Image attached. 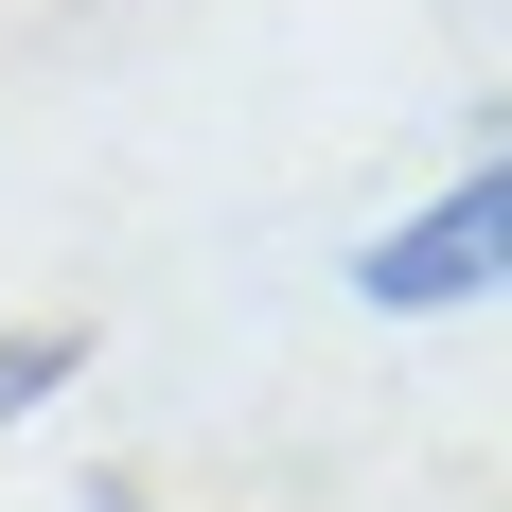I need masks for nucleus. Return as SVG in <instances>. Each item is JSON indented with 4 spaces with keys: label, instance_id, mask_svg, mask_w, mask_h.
<instances>
[{
    "label": "nucleus",
    "instance_id": "nucleus-3",
    "mask_svg": "<svg viewBox=\"0 0 512 512\" xmlns=\"http://www.w3.org/2000/svg\"><path fill=\"white\" fill-rule=\"evenodd\" d=\"M89 512H124V495H89Z\"/></svg>",
    "mask_w": 512,
    "mask_h": 512
},
{
    "label": "nucleus",
    "instance_id": "nucleus-2",
    "mask_svg": "<svg viewBox=\"0 0 512 512\" xmlns=\"http://www.w3.org/2000/svg\"><path fill=\"white\" fill-rule=\"evenodd\" d=\"M71 354H89L71 318H36V336H0V407H36V389H71Z\"/></svg>",
    "mask_w": 512,
    "mask_h": 512
},
{
    "label": "nucleus",
    "instance_id": "nucleus-1",
    "mask_svg": "<svg viewBox=\"0 0 512 512\" xmlns=\"http://www.w3.org/2000/svg\"><path fill=\"white\" fill-rule=\"evenodd\" d=\"M495 265H512V177L460 159L407 230H371V248H354V301H371V318H477V301H495Z\"/></svg>",
    "mask_w": 512,
    "mask_h": 512
}]
</instances>
